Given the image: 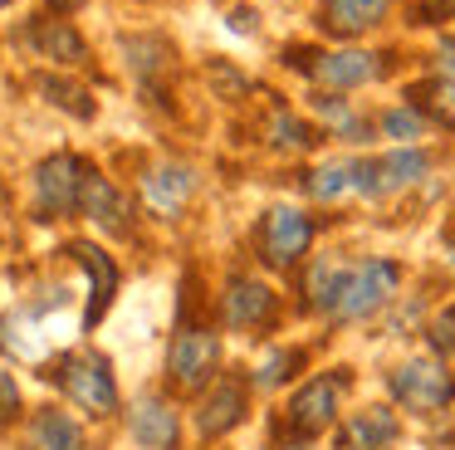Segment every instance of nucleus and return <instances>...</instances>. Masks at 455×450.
Here are the masks:
<instances>
[{"label": "nucleus", "instance_id": "nucleus-25", "mask_svg": "<svg viewBox=\"0 0 455 450\" xmlns=\"http://www.w3.org/2000/svg\"><path fill=\"white\" fill-rule=\"evenodd\" d=\"M289 367H299V352H269V358L265 362H259V372H255V382H259V387H279V382H284L289 377Z\"/></svg>", "mask_w": 455, "mask_h": 450}, {"label": "nucleus", "instance_id": "nucleus-24", "mask_svg": "<svg viewBox=\"0 0 455 450\" xmlns=\"http://www.w3.org/2000/svg\"><path fill=\"white\" fill-rule=\"evenodd\" d=\"M40 88L50 93V103L69 108L74 117H93V103H89V93H84V88H74V84H60V78H44Z\"/></svg>", "mask_w": 455, "mask_h": 450}, {"label": "nucleus", "instance_id": "nucleus-20", "mask_svg": "<svg viewBox=\"0 0 455 450\" xmlns=\"http://www.w3.org/2000/svg\"><path fill=\"white\" fill-rule=\"evenodd\" d=\"M308 196L314 201H338V196L357 191V162H323L318 172H308Z\"/></svg>", "mask_w": 455, "mask_h": 450}, {"label": "nucleus", "instance_id": "nucleus-13", "mask_svg": "<svg viewBox=\"0 0 455 450\" xmlns=\"http://www.w3.org/2000/svg\"><path fill=\"white\" fill-rule=\"evenodd\" d=\"M79 211L89 215V221H99L108 235H128V230H132V221H128L132 205L123 201L118 186H113L108 176H99L93 166H89V181H84V201H79Z\"/></svg>", "mask_w": 455, "mask_h": 450}, {"label": "nucleus", "instance_id": "nucleus-16", "mask_svg": "<svg viewBox=\"0 0 455 450\" xmlns=\"http://www.w3.org/2000/svg\"><path fill=\"white\" fill-rule=\"evenodd\" d=\"M69 254H74V264H84V274H89V313H84V323H99L103 318V309L113 303V289H118V269H113V260L103 250H93V245H69Z\"/></svg>", "mask_w": 455, "mask_h": 450}, {"label": "nucleus", "instance_id": "nucleus-33", "mask_svg": "<svg viewBox=\"0 0 455 450\" xmlns=\"http://www.w3.org/2000/svg\"><path fill=\"white\" fill-rule=\"evenodd\" d=\"M0 5H15V0H0Z\"/></svg>", "mask_w": 455, "mask_h": 450}, {"label": "nucleus", "instance_id": "nucleus-2", "mask_svg": "<svg viewBox=\"0 0 455 450\" xmlns=\"http://www.w3.org/2000/svg\"><path fill=\"white\" fill-rule=\"evenodd\" d=\"M44 377L60 382L64 397L79 411H89V416H108V411L118 406V382H113L108 358H99V352H69V358H60Z\"/></svg>", "mask_w": 455, "mask_h": 450}, {"label": "nucleus", "instance_id": "nucleus-30", "mask_svg": "<svg viewBox=\"0 0 455 450\" xmlns=\"http://www.w3.org/2000/svg\"><path fill=\"white\" fill-rule=\"evenodd\" d=\"M20 411V391H15L11 372H0V421H11Z\"/></svg>", "mask_w": 455, "mask_h": 450}, {"label": "nucleus", "instance_id": "nucleus-9", "mask_svg": "<svg viewBox=\"0 0 455 450\" xmlns=\"http://www.w3.org/2000/svg\"><path fill=\"white\" fill-rule=\"evenodd\" d=\"M382 74L377 54L367 49H328V54H308V78L323 88H363Z\"/></svg>", "mask_w": 455, "mask_h": 450}, {"label": "nucleus", "instance_id": "nucleus-23", "mask_svg": "<svg viewBox=\"0 0 455 450\" xmlns=\"http://www.w3.org/2000/svg\"><path fill=\"white\" fill-rule=\"evenodd\" d=\"M426 127H431V117H426L421 108H411V103L382 113V133L387 137H402V142H406V137H426Z\"/></svg>", "mask_w": 455, "mask_h": 450}, {"label": "nucleus", "instance_id": "nucleus-8", "mask_svg": "<svg viewBox=\"0 0 455 450\" xmlns=\"http://www.w3.org/2000/svg\"><path fill=\"white\" fill-rule=\"evenodd\" d=\"M308 240H314V221L304 211H294V205H275L265 215V225H259V250H265V260L275 269H289L308 250Z\"/></svg>", "mask_w": 455, "mask_h": 450}, {"label": "nucleus", "instance_id": "nucleus-28", "mask_svg": "<svg viewBox=\"0 0 455 450\" xmlns=\"http://www.w3.org/2000/svg\"><path fill=\"white\" fill-rule=\"evenodd\" d=\"M431 342H435V352H455V309H441V313H435Z\"/></svg>", "mask_w": 455, "mask_h": 450}, {"label": "nucleus", "instance_id": "nucleus-19", "mask_svg": "<svg viewBox=\"0 0 455 450\" xmlns=\"http://www.w3.org/2000/svg\"><path fill=\"white\" fill-rule=\"evenodd\" d=\"M30 440H35V450H84L79 426L64 411H40L30 426Z\"/></svg>", "mask_w": 455, "mask_h": 450}, {"label": "nucleus", "instance_id": "nucleus-32", "mask_svg": "<svg viewBox=\"0 0 455 450\" xmlns=\"http://www.w3.org/2000/svg\"><path fill=\"white\" fill-rule=\"evenodd\" d=\"M451 269H455V245H451Z\"/></svg>", "mask_w": 455, "mask_h": 450}, {"label": "nucleus", "instance_id": "nucleus-18", "mask_svg": "<svg viewBox=\"0 0 455 450\" xmlns=\"http://www.w3.org/2000/svg\"><path fill=\"white\" fill-rule=\"evenodd\" d=\"M396 416L387 406H367V411H353L343 426V450H387L396 440Z\"/></svg>", "mask_w": 455, "mask_h": 450}, {"label": "nucleus", "instance_id": "nucleus-17", "mask_svg": "<svg viewBox=\"0 0 455 450\" xmlns=\"http://www.w3.org/2000/svg\"><path fill=\"white\" fill-rule=\"evenodd\" d=\"M387 10H392V0H323V25L333 35L353 39V35H367V29L382 25Z\"/></svg>", "mask_w": 455, "mask_h": 450}, {"label": "nucleus", "instance_id": "nucleus-7", "mask_svg": "<svg viewBox=\"0 0 455 450\" xmlns=\"http://www.w3.org/2000/svg\"><path fill=\"white\" fill-rule=\"evenodd\" d=\"M426 172H431V157L416 152V147L372 157V162H357V196H396L406 186H416Z\"/></svg>", "mask_w": 455, "mask_h": 450}, {"label": "nucleus", "instance_id": "nucleus-4", "mask_svg": "<svg viewBox=\"0 0 455 450\" xmlns=\"http://www.w3.org/2000/svg\"><path fill=\"white\" fill-rule=\"evenodd\" d=\"M392 397L416 416H441L455 401V377L435 358H411L392 372Z\"/></svg>", "mask_w": 455, "mask_h": 450}, {"label": "nucleus", "instance_id": "nucleus-29", "mask_svg": "<svg viewBox=\"0 0 455 450\" xmlns=\"http://www.w3.org/2000/svg\"><path fill=\"white\" fill-rule=\"evenodd\" d=\"M435 78L441 84H455V35H445L435 44Z\"/></svg>", "mask_w": 455, "mask_h": 450}, {"label": "nucleus", "instance_id": "nucleus-1", "mask_svg": "<svg viewBox=\"0 0 455 450\" xmlns=\"http://www.w3.org/2000/svg\"><path fill=\"white\" fill-rule=\"evenodd\" d=\"M396 284H402V269H396L392 260L343 264L338 289H333V299H328V313H338V318H367V313H377L392 299Z\"/></svg>", "mask_w": 455, "mask_h": 450}, {"label": "nucleus", "instance_id": "nucleus-15", "mask_svg": "<svg viewBox=\"0 0 455 450\" xmlns=\"http://www.w3.org/2000/svg\"><path fill=\"white\" fill-rule=\"evenodd\" d=\"M240 416H245V382L240 377H220L216 387L206 391V401H201V436H226L230 426H240Z\"/></svg>", "mask_w": 455, "mask_h": 450}, {"label": "nucleus", "instance_id": "nucleus-11", "mask_svg": "<svg viewBox=\"0 0 455 450\" xmlns=\"http://www.w3.org/2000/svg\"><path fill=\"white\" fill-rule=\"evenodd\" d=\"M279 309L275 289L259 279H250V274H235L226 289V323L230 328H259V323H269Z\"/></svg>", "mask_w": 455, "mask_h": 450}, {"label": "nucleus", "instance_id": "nucleus-26", "mask_svg": "<svg viewBox=\"0 0 455 450\" xmlns=\"http://www.w3.org/2000/svg\"><path fill=\"white\" fill-rule=\"evenodd\" d=\"M308 142H314V133L299 117H289V113L275 117V147H308Z\"/></svg>", "mask_w": 455, "mask_h": 450}, {"label": "nucleus", "instance_id": "nucleus-6", "mask_svg": "<svg viewBox=\"0 0 455 450\" xmlns=\"http://www.w3.org/2000/svg\"><path fill=\"white\" fill-rule=\"evenodd\" d=\"M347 377L343 372H318V377H308L304 387L294 391V401H289V426L299 430V436H318V430L333 426L338 416V397H343Z\"/></svg>", "mask_w": 455, "mask_h": 450}, {"label": "nucleus", "instance_id": "nucleus-21", "mask_svg": "<svg viewBox=\"0 0 455 450\" xmlns=\"http://www.w3.org/2000/svg\"><path fill=\"white\" fill-rule=\"evenodd\" d=\"M411 108H421L426 117H435V123H445V127H455V84H421V88H411Z\"/></svg>", "mask_w": 455, "mask_h": 450}, {"label": "nucleus", "instance_id": "nucleus-31", "mask_svg": "<svg viewBox=\"0 0 455 450\" xmlns=\"http://www.w3.org/2000/svg\"><path fill=\"white\" fill-rule=\"evenodd\" d=\"M50 5H54V10H64V15H69V10H79L84 0H50Z\"/></svg>", "mask_w": 455, "mask_h": 450}, {"label": "nucleus", "instance_id": "nucleus-12", "mask_svg": "<svg viewBox=\"0 0 455 450\" xmlns=\"http://www.w3.org/2000/svg\"><path fill=\"white\" fill-rule=\"evenodd\" d=\"M128 430H132V440H142L148 450H177V440H181L177 411H172L162 397H142V401H132V411H128Z\"/></svg>", "mask_w": 455, "mask_h": 450}, {"label": "nucleus", "instance_id": "nucleus-10", "mask_svg": "<svg viewBox=\"0 0 455 450\" xmlns=\"http://www.w3.org/2000/svg\"><path fill=\"white\" fill-rule=\"evenodd\" d=\"M30 44L40 49V59H50V64H64V68H84L89 64V44H84V35L69 25V20L60 15H40L30 25Z\"/></svg>", "mask_w": 455, "mask_h": 450}, {"label": "nucleus", "instance_id": "nucleus-14", "mask_svg": "<svg viewBox=\"0 0 455 450\" xmlns=\"http://www.w3.org/2000/svg\"><path fill=\"white\" fill-rule=\"evenodd\" d=\"M191 186H196L191 166H181V162H157L148 176H142V201H148L157 215H177L181 205H187Z\"/></svg>", "mask_w": 455, "mask_h": 450}, {"label": "nucleus", "instance_id": "nucleus-3", "mask_svg": "<svg viewBox=\"0 0 455 450\" xmlns=\"http://www.w3.org/2000/svg\"><path fill=\"white\" fill-rule=\"evenodd\" d=\"M84 181H89V162L74 152H54L35 166V211L40 221L54 215H74L84 201Z\"/></svg>", "mask_w": 455, "mask_h": 450}, {"label": "nucleus", "instance_id": "nucleus-27", "mask_svg": "<svg viewBox=\"0 0 455 450\" xmlns=\"http://www.w3.org/2000/svg\"><path fill=\"white\" fill-rule=\"evenodd\" d=\"M411 20H416V25H441V20H455V0H411Z\"/></svg>", "mask_w": 455, "mask_h": 450}, {"label": "nucleus", "instance_id": "nucleus-22", "mask_svg": "<svg viewBox=\"0 0 455 450\" xmlns=\"http://www.w3.org/2000/svg\"><path fill=\"white\" fill-rule=\"evenodd\" d=\"M314 108H318V117H323V123L333 127V133L353 137V142L363 137V117H357L353 108H347V98H318Z\"/></svg>", "mask_w": 455, "mask_h": 450}, {"label": "nucleus", "instance_id": "nucleus-5", "mask_svg": "<svg viewBox=\"0 0 455 450\" xmlns=\"http://www.w3.org/2000/svg\"><path fill=\"white\" fill-rule=\"evenodd\" d=\"M220 367V338L206 328H181L172 338V352H167V372L181 391H196L211 382V372Z\"/></svg>", "mask_w": 455, "mask_h": 450}]
</instances>
